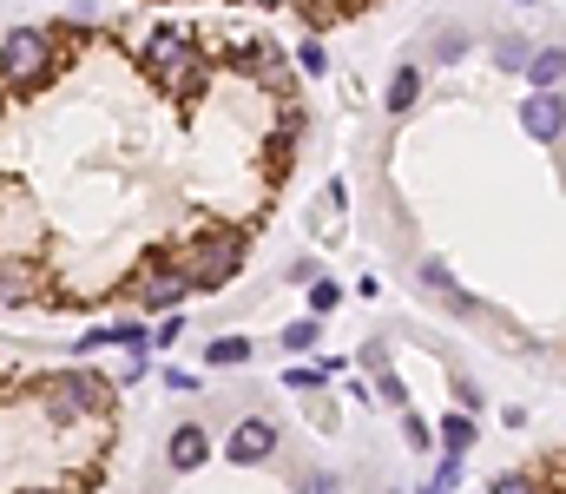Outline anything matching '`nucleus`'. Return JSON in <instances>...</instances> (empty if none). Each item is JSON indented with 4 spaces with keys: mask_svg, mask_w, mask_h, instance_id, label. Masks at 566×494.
Wrapping results in <instances>:
<instances>
[{
    "mask_svg": "<svg viewBox=\"0 0 566 494\" xmlns=\"http://www.w3.org/2000/svg\"><path fill=\"white\" fill-rule=\"evenodd\" d=\"M297 60H303V73H330V66H323V47H316V40H303V53H297Z\"/></svg>",
    "mask_w": 566,
    "mask_h": 494,
    "instance_id": "nucleus-21",
    "label": "nucleus"
},
{
    "mask_svg": "<svg viewBox=\"0 0 566 494\" xmlns=\"http://www.w3.org/2000/svg\"><path fill=\"white\" fill-rule=\"evenodd\" d=\"M178 330H185V317H178V310H172V317L158 323V330H145V336H158V343H178Z\"/></svg>",
    "mask_w": 566,
    "mask_h": 494,
    "instance_id": "nucleus-22",
    "label": "nucleus"
},
{
    "mask_svg": "<svg viewBox=\"0 0 566 494\" xmlns=\"http://www.w3.org/2000/svg\"><path fill=\"white\" fill-rule=\"evenodd\" d=\"M336 297H343V290H336L330 277H323V284H310V310H336Z\"/></svg>",
    "mask_w": 566,
    "mask_h": 494,
    "instance_id": "nucleus-17",
    "label": "nucleus"
},
{
    "mask_svg": "<svg viewBox=\"0 0 566 494\" xmlns=\"http://www.w3.org/2000/svg\"><path fill=\"white\" fill-rule=\"evenodd\" d=\"M270 448H277V429H270L264 415H251V422H237V429H231V442H224V455L251 468V462H264Z\"/></svg>",
    "mask_w": 566,
    "mask_h": 494,
    "instance_id": "nucleus-5",
    "label": "nucleus"
},
{
    "mask_svg": "<svg viewBox=\"0 0 566 494\" xmlns=\"http://www.w3.org/2000/svg\"><path fill=\"white\" fill-rule=\"evenodd\" d=\"M441 448H448V455H468L474 448V422L468 415H448V422H441Z\"/></svg>",
    "mask_w": 566,
    "mask_h": 494,
    "instance_id": "nucleus-13",
    "label": "nucleus"
},
{
    "mask_svg": "<svg viewBox=\"0 0 566 494\" xmlns=\"http://www.w3.org/2000/svg\"><path fill=\"white\" fill-rule=\"evenodd\" d=\"M422 290H435V297H448V303H455V310H461V317H468V310H481V303H474L468 290H461L455 277H448V264H435V257H428V264H422Z\"/></svg>",
    "mask_w": 566,
    "mask_h": 494,
    "instance_id": "nucleus-7",
    "label": "nucleus"
},
{
    "mask_svg": "<svg viewBox=\"0 0 566 494\" xmlns=\"http://www.w3.org/2000/svg\"><path fill=\"white\" fill-rule=\"evenodd\" d=\"M402 435H409V448H428V442H435V435H428V422H422V415H409V422H402Z\"/></svg>",
    "mask_w": 566,
    "mask_h": 494,
    "instance_id": "nucleus-18",
    "label": "nucleus"
},
{
    "mask_svg": "<svg viewBox=\"0 0 566 494\" xmlns=\"http://www.w3.org/2000/svg\"><path fill=\"white\" fill-rule=\"evenodd\" d=\"M205 455H211L205 429H172V468H178V475H191V468H205Z\"/></svg>",
    "mask_w": 566,
    "mask_h": 494,
    "instance_id": "nucleus-8",
    "label": "nucleus"
},
{
    "mask_svg": "<svg viewBox=\"0 0 566 494\" xmlns=\"http://www.w3.org/2000/svg\"><path fill=\"white\" fill-rule=\"evenodd\" d=\"M560 47H547V53H534V60H527V80H534V93H547V86H560Z\"/></svg>",
    "mask_w": 566,
    "mask_h": 494,
    "instance_id": "nucleus-11",
    "label": "nucleus"
},
{
    "mask_svg": "<svg viewBox=\"0 0 566 494\" xmlns=\"http://www.w3.org/2000/svg\"><path fill=\"white\" fill-rule=\"evenodd\" d=\"M145 60H152L158 86H172V93H191V86H205V53L191 47L185 33H172V27L152 40V53H145Z\"/></svg>",
    "mask_w": 566,
    "mask_h": 494,
    "instance_id": "nucleus-2",
    "label": "nucleus"
},
{
    "mask_svg": "<svg viewBox=\"0 0 566 494\" xmlns=\"http://www.w3.org/2000/svg\"><path fill=\"white\" fill-rule=\"evenodd\" d=\"M99 343H126V350H139L145 330H139V323H106V330H86V350H99Z\"/></svg>",
    "mask_w": 566,
    "mask_h": 494,
    "instance_id": "nucleus-12",
    "label": "nucleus"
},
{
    "mask_svg": "<svg viewBox=\"0 0 566 494\" xmlns=\"http://www.w3.org/2000/svg\"><path fill=\"white\" fill-rule=\"evenodd\" d=\"M415 93H422V73H415V66H395V80H389V112H409Z\"/></svg>",
    "mask_w": 566,
    "mask_h": 494,
    "instance_id": "nucleus-10",
    "label": "nucleus"
},
{
    "mask_svg": "<svg viewBox=\"0 0 566 494\" xmlns=\"http://www.w3.org/2000/svg\"><path fill=\"white\" fill-rule=\"evenodd\" d=\"M237 264H244V238H237V231H211V238H198L185 257H178V277L198 284V290H218Z\"/></svg>",
    "mask_w": 566,
    "mask_h": 494,
    "instance_id": "nucleus-1",
    "label": "nucleus"
},
{
    "mask_svg": "<svg viewBox=\"0 0 566 494\" xmlns=\"http://www.w3.org/2000/svg\"><path fill=\"white\" fill-rule=\"evenodd\" d=\"M520 119H527V132H534V139L553 145V139H560V119H566V112H560V93H553V86H547V93H534Z\"/></svg>",
    "mask_w": 566,
    "mask_h": 494,
    "instance_id": "nucleus-6",
    "label": "nucleus"
},
{
    "mask_svg": "<svg viewBox=\"0 0 566 494\" xmlns=\"http://www.w3.org/2000/svg\"><path fill=\"white\" fill-rule=\"evenodd\" d=\"M185 277H139V297L145 303H152V310H165V303H178V297H185Z\"/></svg>",
    "mask_w": 566,
    "mask_h": 494,
    "instance_id": "nucleus-9",
    "label": "nucleus"
},
{
    "mask_svg": "<svg viewBox=\"0 0 566 494\" xmlns=\"http://www.w3.org/2000/svg\"><path fill=\"white\" fill-rule=\"evenodd\" d=\"M20 277H27V271H7V264H0V297H7V303L27 297V284H20Z\"/></svg>",
    "mask_w": 566,
    "mask_h": 494,
    "instance_id": "nucleus-16",
    "label": "nucleus"
},
{
    "mask_svg": "<svg viewBox=\"0 0 566 494\" xmlns=\"http://www.w3.org/2000/svg\"><path fill=\"white\" fill-rule=\"evenodd\" d=\"M244 356H251V343H244V336H218V343H211V369H237Z\"/></svg>",
    "mask_w": 566,
    "mask_h": 494,
    "instance_id": "nucleus-14",
    "label": "nucleus"
},
{
    "mask_svg": "<svg viewBox=\"0 0 566 494\" xmlns=\"http://www.w3.org/2000/svg\"><path fill=\"white\" fill-rule=\"evenodd\" d=\"M316 336H323V330H316V317H297V323H290V330H283V343H290V350H316Z\"/></svg>",
    "mask_w": 566,
    "mask_h": 494,
    "instance_id": "nucleus-15",
    "label": "nucleus"
},
{
    "mask_svg": "<svg viewBox=\"0 0 566 494\" xmlns=\"http://www.w3.org/2000/svg\"><path fill=\"white\" fill-rule=\"evenodd\" d=\"M455 481H461V455H448V462L435 468V488H455Z\"/></svg>",
    "mask_w": 566,
    "mask_h": 494,
    "instance_id": "nucleus-23",
    "label": "nucleus"
},
{
    "mask_svg": "<svg viewBox=\"0 0 566 494\" xmlns=\"http://www.w3.org/2000/svg\"><path fill=\"white\" fill-rule=\"evenodd\" d=\"M461 47H468L461 33H441V40H435V60H461Z\"/></svg>",
    "mask_w": 566,
    "mask_h": 494,
    "instance_id": "nucleus-20",
    "label": "nucleus"
},
{
    "mask_svg": "<svg viewBox=\"0 0 566 494\" xmlns=\"http://www.w3.org/2000/svg\"><path fill=\"white\" fill-rule=\"evenodd\" d=\"M0 66L14 73V80H40L53 66V47H47V33H33V27H14L7 40H0Z\"/></svg>",
    "mask_w": 566,
    "mask_h": 494,
    "instance_id": "nucleus-3",
    "label": "nucleus"
},
{
    "mask_svg": "<svg viewBox=\"0 0 566 494\" xmlns=\"http://www.w3.org/2000/svg\"><path fill=\"white\" fill-rule=\"evenodd\" d=\"M283 383H290V389H316V383H323V369H283Z\"/></svg>",
    "mask_w": 566,
    "mask_h": 494,
    "instance_id": "nucleus-19",
    "label": "nucleus"
},
{
    "mask_svg": "<svg viewBox=\"0 0 566 494\" xmlns=\"http://www.w3.org/2000/svg\"><path fill=\"white\" fill-rule=\"evenodd\" d=\"M106 402H112L106 376H86V369L60 376V389H53V415H93V409H106Z\"/></svg>",
    "mask_w": 566,
    "mask_h": 494,
    "instance_id": "nucleus-4",
    "label": "nucleus"
}]
</instances>
